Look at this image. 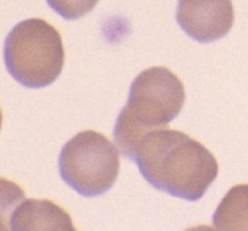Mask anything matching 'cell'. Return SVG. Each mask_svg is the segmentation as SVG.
<instances>
[{
    "instance_id": "cell-9",
    "label": "cell",
    "mask_w": 248,
    "mask_h": 231,
    "mask_svg": "<svg viewBox=\"0 0 248 231\" xmlns=\"http://www.w3.org/2000/svg\"><path fill=\"white\" fill-rule=\"evenodd\" d=\"M48 6L67 20H76L92 12L99 0H46Z\"/></svg>"
},
{
    "instance_id": "cell-3",
    "label": "cell",
    "mask_w": 248,
    "mask_h": 231,
    "mask_svg": "<svg viewBox=\"0 0 248 231\" xmlns=\"http://www.w3.org/2000/svg\"><path fill=\"white\" fill-rule=\"evenodd\" d=\"M3 58L9 74L23 87L49 86L64 67L62 38L57 28L44 19L22 20L6 36Z\"/></svg>"
},
{
    "instance_id": "cell-5",
    "label": "cell",
    "mask_w": 248,
    "mask_h": 231,
    "mask_svg": "<svg viewBox=\"0 0 248 231\" xmlns=\"http://www.w3.org/2000/svg\"><path fill=\"white\" fill-rule=\"evenodd\" d=\"M176 19L195 41L212 42L231 31L235 13L231 0H179Z\"/></svg>"
},
{
    "instance_id": "cell-2",
    "label": "cell",
    "mask_w": 248,
    "mask_h": 231,
    "mask_svg": "<svg viewBox=\"0 0 248 231\" xmlns=\"http://www.w3.org/2000/svg\"><path fill=\"white\" fill-rule=\"evenodd\" d=\"M186 92L182 80L166 67L140 73L129 89L128 103L118 115L113 138L121 153L132 160L140 140L150 131L170 124L182 111Z\"/></svg>"
},
{
    "instance_id": "cell-10",
    "label": "cell",
    "mask_w": 248,
    "mask_h": 231,
    "mask_svg": "<svg viewBox=\"0 0 248 231\" xmlns=\"http://www.w3.org/2000/svg\"><path fill=\"white\" fill-rule=\"evenodd\" d=\"M1 124H3V112H1V108H0V130H1Z\"/></svg>"
},
{
    "instance_id": "cell-4",
    "label": "cell",
    "mask_w": 248,
    "mask_h": 231,
    "mask_svg": "<svg viewBox=\"0 0 248 231\" xmlns=\"http://www.w3.org/2000/svg\"><path fill=\"white\" fill-rule=\"evenodd\" d=\"M119 167V150L106 135L94 130L74 135L58 157L61 179L87 198L108 192L118 179Z\"/></svg>"
},
{
    "instance_id": "cell-1",
    "label": "cell",
    "mask_w": 248,
    "mask_h": 231,
    "mask_svg": "<svg viewBox=\"0 0 248 231\" xmlns=\"http://www.w3.org/2000/svg\"><path fill=\"white\" fill-rule=\"evenodd\" d=\"M132 160L153 188L186 201H199L219 173L217 157L202 143L166 127L147 132Z\"/></svg>"
},
{
    "instance_id": "cell-8",
    "label": "cell",
    "mask_w": 248,
    "mask_h": 231,
    "mask_svg": "<svg viewBox=\"0 0 248 231\" xmlns=\"http://www.w3.org/2000/svg\"><path fill=\"white\" fill-rule=\"evenodd\" d=\"M25 199V191L13 181L0 178V231L10 230V218Z\"/></svg>"
},
{
    "instance_id": "cell-6",
    "label": "cell",
    "mask_w": 248,
    "mask_h": 231,
    "mask_svg": "<svg viewBox=\"0 0 248 231\" xmlns=\"http://www.w3.org/2000/svg\"><path fill=\"white\" fill-rule=\"evenodd\" d=\"M10 230L73 231L70 214L49 199H23L12 214Z\"/></svg>"
},
{
    "instance_id": "cell-7",
    "label": "cell",
    "mask_w": 248,
    "mask_h": 231,
    "mask_svg": "<svg viewBox=\"0 0 248 231\" xmlns=\"http://www.w3.org/2000/svg\"><path fill=\"white\" fill-rule=\"evenodd\" d=\"M212 226L217 230L248 231V185L232 186L214 213Z\"/></svg>"
}]
</instances>
